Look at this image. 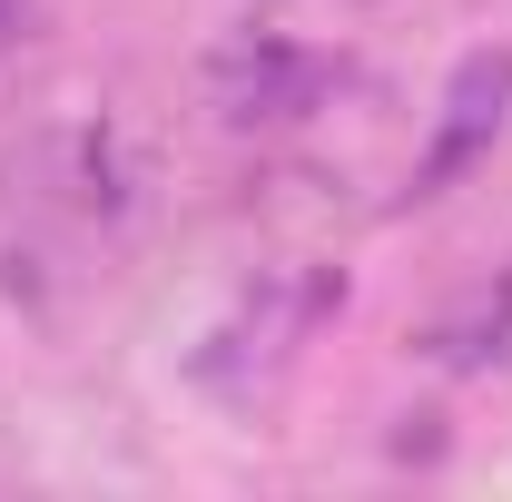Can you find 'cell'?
<instances>
[{
  "label": "cell",
  "mask_w": 512,
  "mask_h": 502,
  "mask_svg": "<svg viewBox=\"0 0 512 502\" xmlns=\"http://www.w3.org/2000/svg\"><path fill=\"white\" fill-rule=\"evenodd\" d=\"M325 306H335V276H325V266H286V276H266L247 306L207 335V355H197V365H207L217 384H256V375H276V365H286V355L316 335V315H325Z\"/></svg>",
  "instance_id": "1"
},
{
  "label": "cell",
  "mask_w": 512,
  "mask_h": 502,
  "mask_svg": "<svg viewBox=\"0 0 512 502\" xmlns=\"http://www.w3.org/2000/svg\"><path fill=\"white\" fill-rule=\"evenodd\" d=\"M325 79L335 69L306 50V40H286V30H247L227 60H217V109L237 128H286V119H306L325 99Z\"/></svg>",
  "instance_id": "2"
},
{
  "label": "cell",
  "mask_w": 512,
  "mask_h": 502,
  "mask_svg": "<svg viewBox=\"0 0 512 502\" xmlns=\"http://www.w3.org/2000/svg\"><path fill=\"white\" fill-rule=\"evenodd\" d=\"M20 20H30V0H0V40H10V30H20Z\"/></svg>",
  "instance_id": "5"
},
{
  "label": "cell",
  "mask_w": 512,
  "mask_h": 502,
  "mask_svg": "<svg viewBox=\"0 0 512 502\" xmlns=\"http://www.w3.org/2000/svg\"><path fill=\"white\" fill-rule=\"evenodd\" d=\"M503 99H512V50H503V60H473L463 79H453V119L434 128V148H424V178H414V188H444L453 168L503 128Z\"/></svg>",
  "instance_id": "3"
},
{
  "label": "cell",
  "mask_w": 512,
  "mask_h": 502,
  "mask_svg": "<svg viewBox=\"0 0 512 502\" xmlns=\"http://www.w3.org/2000/svg\"><path fill=\"white\" fill-rule=\"evenodd\" d=\"M503 335H512V286H503V306H493V296H483V306L463 315V325H444V335H434V345H444L453 365H493V355H503Z\"/></svg>",
  "instance_id": "4"
}]
</instances>
